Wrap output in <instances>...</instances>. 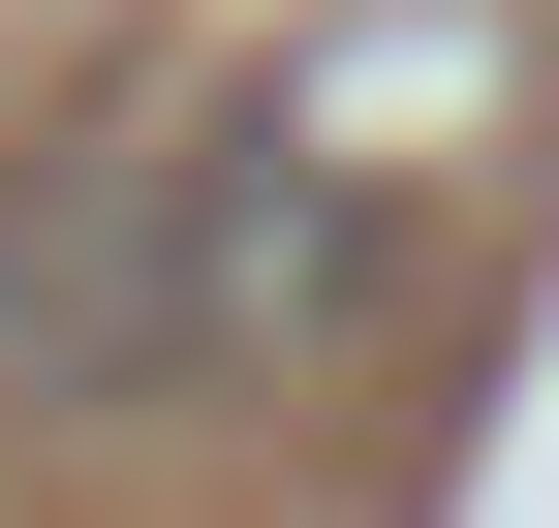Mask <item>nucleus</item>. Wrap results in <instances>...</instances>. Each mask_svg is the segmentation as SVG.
I'll return each instance as SVG.
<instances>
[{
    "instance_id": "1",
    "label": "nucleus",
    "mask_w": 559,
    "mask_h": 528,
    "mask_svg": "<svg viewBox=\"0 0 559 528\" xmlns=\"http://www.w3.org/2000/svg\"><path fill=\"white\" fill-rule=\"evenodd\" d=\"M373 280H404V218L342 156H280V124H218V94H62L32 156H0V405L32 435L311 373Z\"/></svg>"
}]
</instances>
